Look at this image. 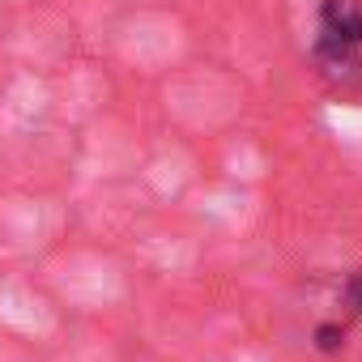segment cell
Segmentation results:
<instances>
[{
  "label": "cell",
  "instance_id": "3957f363",
  "mask_svg": "<svg viewBox=\"0 0 362 362\" xmlns=\"http://www.w3.org/2000/svg\"><path fill=\"white\" fill-rule=\"evenodd\" d=\"M341 341H345V328H341V324H320V328H315V345H320L324 354L341 349Z\"/></svg>",
  "mask_w": 362,
  "mask_h": 362
},
{
  "label": "cell",
  "instance_id": "7a4b0ae2",
  "mask_svg": "<svg viewBox=\"0 0 362 362\" xmlns=\"http://www.w3.org/2000/svg\"><path fill=\"white\" fill-rule=\"evenodd\" d=\"M315 64L332 86H349L362 77V47L337 43V39H315Z\"/></svg>",
  "mask_w": 362,
  "mask_h": 362
},
{
  "label": "cell",
  "instance_id": "277c9868",
  "mask_svg": "<svg viewBox=\"0 0 362 362\" xmlns=\"http://www.w3.org/2000/svg\"><path fill=\"white\" fill-rule=\"evenodd\" d=\"M345 307H349V315H362V273L349 277V286H345Z\"/></svg>",
  "mask_w": 362,
  "mask_h": 362
},
{
  "label": "cell",
  "instance_id": "6da1fadb",
  "mask_svg": "<svg viewBox=\"0 0 362 362\" xmlns=\"http://www.w3.org/2000/svg\"><path fill=\"white\" fill-rule=\"evenodd\" d=\"M320 39L362 47V0H324L320 5Z\"/></svg>",
  "mask_w": 362,
  "mask_h": 362
}]
</instances>
